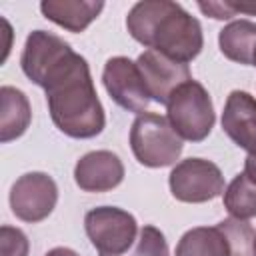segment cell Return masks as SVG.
I'll use <instances>...</instances> for the list:
<instances>
[{"label":"cell","instance_id":"obj_22","mask_svg":"<svg viewBox=\"0 0 256 256\" xmlns=\"http://www.w3.org/2000/svg\"><path fill=\"white\" fill-rule=\"evenodd\" d=\"M226 4L230 6L232 14H250V16H256V0H242V2H232V0H226Z\"/></svg>","mask_w":256,"mask_h":256},{"label":"cell","instance_id":"obj_6","mask_svg":"<svg viewBox=\"0 0 256 256\" xmlns=\"http://www.w3.org/2000/svg\"><path fill=\"white\" fill-rule=\"evenodd\" d=\"M170 192L186 204H202L224 194V176L220 168L204 158L180 160L168 176Z\"/></svg>","mask_w":256,"mask_h":256},{"label":"cell","instance_id":"obj_4","mask_svg":"<svg viewBox=\"0 0 256 256\" xmlns=\"http://www.w3.org/2000/svg\"><path fill=\"white\" fill-rule=\"evenodd\" d=\"M130 148L134 158L146 168L172 166L182 154V138L174 132L168 118L144 112L130 126Z\"/></svg>","mask_w":256,"mask_h":256},{"label":"cell","instance_id":"obj_16","mask_svg":"<svg viewBox=\"0 0 256 256\" xmlns=\"http://www.w3.org/2000/svg\"><path fill=\"white\" fill-rule=\"evenodd\" d=\"M174 256H230V246L218 226H196L180 236Z\"/></svg>","mask_w":256,"mask_h":256},{"label":"cell","instance_id":"obj_9","mask_svg":"<svg viewBox=\"0 0 256 256\" xmlns=\"http://www.w3.org/2000/svg\"><path fill=\"white\" fill-rule=\"evenodd\" d=\"M136 66L140 70V76L144 80L150 98L164 106L178 86L192 80L188 64L176 62L156 50H144L138 56Z\"/></svg>","mask_w":256,"mask_h":256},{"label":"cell","instance_id":"obj_25","mask_svg":"<svg viewBox=\"0 0 256 256\" xmlns=\"http://www.w3.org/2000/svg\"><path fill=\"white\" fill-rule=\"evenodd\" d=\"M252 66H256V50H254V56H252Z\"/></svg>","mask_w":256,"mask_h":256},{"label":"cell","instance_id":"obj_3","mask_svg":"<svg viewBox=\"0 0 256 256\" xmlns=\"http://www.w3.org/2000/svg\"><path fill=\"white\" fill-rule=\"evenodd\" d=\"M166 118L182 140L202 142L204 138H208L216 122L208 90L196 80L184 82L168 98Z\"/></svg>","mask_w":256,"mask_h":256},{"label":"cell","instance_id":"obj_19","mask_svg":"<svg viewBox=\"0 0 256 256\" xmlns=\"http://www.w3.org/2000/svg\"><path fill=\"white\" fill-rule=\"evenodd\" d=\"M122 256H168V244L164 234L156 226H142L136 244Z\"/></svg>","mask_w":256,"mask_h":256},{"label":"cell","instance_id":"obj_24","mask_svg":"<svg viewBox=\"0 0 256 256\" xmlns=\"http://www.w3.org/2000/svg\"><path fill=\"white\" fill-rule=\"evenodd\" d=\"M44 256H80L78 252H74L72 248H66V246H58V248H52L48 250Z\"/></svg>","mask_w":256,"mask_h":256},{"label":"cell","instance_id":"obj_26","mask_svg":"<svg viewBox=\"0 0 256 256\" xmlns=\"http://www.w3.org/2000/svg\"><path fill=\"white\" fill-rule=\"evenodd\" d=\"M254 252H256V240H254Z\"/></svg>","mask_w":256,"mask_h":256},{"label":"cell","instance_id":"obj_21","mask_svg":"<svg viewBox=\"0 0 256 256\" xmlns=\"http://www.w3.org/2000/svg\"><path fill=\"white\" fill-rule=\"evenodd\" d=\"M198 8L206 16L216 18V20H230L234 16L232 10H230V6L226 4V0L224 2H198Z\"/></svg>","mask_w":256,"mask_h":256},{"label":"cell","instance_id":"obj_11","mask_svg":"<svg viewBox=\"0 0 256 256\" xmlns=\"http://www.w3.org/2000/svg\"><path fill=\"white\" fill-rule=\"evenodd\" d=\"M124 180V164L110 150H92L74 166V182L84 192H110Z\"/></svg>","mask_w":256,"mask_h":256},{"label":"cell","instance_id":"obj_15","mask_svg":"<svg viewBox=\"0 0 256 256\" xmlns=\"http://www.w3.org/2000/svg\"><path fill=\"white\" fill-rule=\"evenodd\" d=\"M218 46L228 60L252 66V56L256 50V22L242 18L226 24L218 34Z\"/></svg>","mask_w":256,"mask_h":256},{"label":"cell","instance_id":"obj_7","mask_svg":"<svg viewBox=\"0 0 256 256\" xmlns=\"http://www.w3.org/2000/svg\"><path fill=\"white\" fill-rule=\"evenodd\" d=\"M58 202V186L46 172H26L10 188V208L22 222H42Z\"/></svg>","mask_w":256,"mask_h":256},{"label":"cell","instance_id":"obj_20","mask_svg":"<svg viewBox=\"0 0 256 256\" xmlns=\"http://www.w3.org/2000/svg\"><path fill=\"white\" fill-rule=\"evenodd\" d=\"M28 236L14 226L0 228V256H28Z\"/></svg>","mask_w":256,"mask_h":256},{"label":"cell","instance_id":"obj_23","mask_svg":"<svg viewBox=\"0 0 256 256\" xmlns=\"http://www.w3.org/2000/svg\"><path fill=\"white\" fill-rule=\"evenodd\" d=\"M244 172L256 182V150L248 152V156H246V160H244Z\"/></svg>","mask_w":256,"mask_h":256},{"label":"cell","instance_id":"obj_14","mask_svg":"<svg viewBox=\"0 0 256 256\" xmlns=\"http://www.w3.org/2000/svg\"><path fill=\"white\" fill-rule=\"evenodd\" d=\"M32 120V108L26 94L14 86L0 88V142L20 138Z\"/></svg>","mask_w":256,"mask_h":256},{"label":"cell","instance_id":"obj_12","mask_svg":"<svg viewBox=\"0 0 256 256\" xmlns=\"http://www.w3.org/2000/svg\"><path fill=\"white\" fill-rule=\"evenodd\" d=\"M222 130L242 150H256V98L244 90H232L222 112Z\"/></svg>","mask_w":256,"mask_h":256},{"label":"cell","instance_id":"obj_13","mask_svg":"<svg viewBox=\"0 0 256 256\" xmlns=\"http://www.w3.org/2000/svg\"><path fill=\"white\" fill-rule=\"evenodd\" d=\"M104 10V2L94 0H44L40 2V12L46 20L58 24L68 32L86 30L98 14Z\"/></svg>","mask_w":256,"mask_h":256},{"label":"cell","instance_id":"obj_8","mask_svg":"<svg viewBox=\"0 0 256 256\" xmlns=\"http://www.w3.org/2000/svg\"><path fill=\"white\" fill-rule=\"evenodd\" d=\"M102 82L110 98L124 110L134 114H144L150 104V94L144 86L136 62L126 56L108 58L102 70Z\"/></svg>","mask_w":256,"mask_h":256},{"label":"cell","instance_id":"obj_1","mask_svg":"<svg viewBox=\"0 0 256 256\" xmlns=\"http://www.w3.org/2000/svg\"><path fill=\"white\" fill-rule=\"evenodd\" d=\"M42 88L50 118L62 134L86 140L104 130L106 116L86 58L68 54L48 72Z\"/></svg>","mask_w":256,"mask_h":256},{"label":"cell","instance_id":"obj_5","mask_svg":"<svg viewBox=\"0 0 256 256\" xmlns=\"http://www.w3.org/2000/svg\"><path fill=\"white\" fill-rule=\"evenodd\" d=\"M84 230L100 256H122L138 238L136 218L116 206H98L86 212Z\"/></svg>","mask_w":256,"mask_h":256},{"label":"cell","instance_id":"obj_18","mask_svg":"<svg viewBox=\"0 0 256 256\" xmlns=\"http://www.w3.org/2000/svg\"><path fill=\"white\" fill-rule=\"evenodd\" d=\"M230 246V256H256L254 252V240H256V230L252 228L250 222L240 220V218H224L216 224Z\"/></svg>","mask_w":256,"mask_h":256},{"label":"cell","instance_id":"obj_2","mask_svg":"<svg viewBox=\"0 0 256 256\" xmlns=\"http://www.w3.org/2000/svg\"><path fill=\"white\" fill-rule=\"evenodd\" d=\"M128 34L146 46L176 62L188 64L204 46L200 22L172 0L136 2L126 16Z\"/></svg>","mask_w":256,"mask_h":256},{"label":"cell","instance_id":"obj_17","mask_svg":"<svg viewBox=\"0 0 256 256\" xmlns=\"http://www.w3.org/2000/svg\"><path fill=\"white\" fill-rule=\"evenodd\" d=\"M222 204L232 218H256V182L246 172L236 174L222 194Z\"/></svg>","mask_w":256,"mask_h":256},{"label":"cell","instance_id":"obj_10","mask_svg":"<svg viewBox=\"0 0 256 256\" xmlns=\"http://www.w3.org/2000/svg\"><path fill=\"white\" fill-rule=\"evenodd\" d=\"M72 52L74 50L64 38L46 30H34L26 38V44L20 56V66L26 78L42 88L48 72Z\"/></svg>","mask_w":256,"mask_h":256}]
</instances>
